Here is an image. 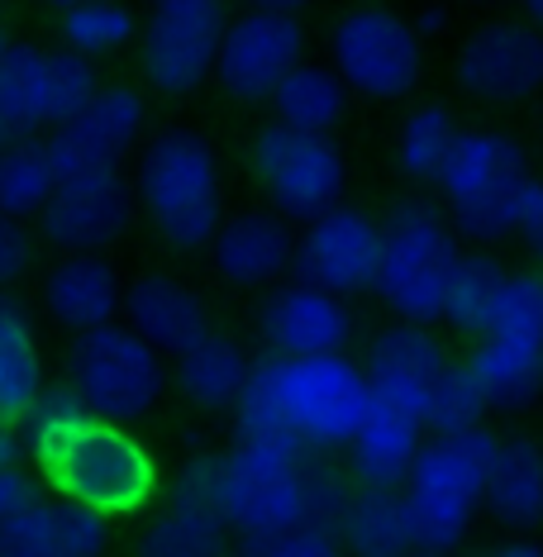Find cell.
I'll use <instances>...</instances> for the list:
<instances>
[{"label": "cell", "instance_id": "7a4b0ae2", "mask_svg": "<svg viewBox=\"0 0 543 557\" xmlns=\"http://www.w3.org/2000/svg\"><path fill=\"white\" fill-rule=\"evenodd\" d=\"M138 220L172 252H206L224 224V168L214 144L192 124H168L138 144L129 172Z\"/></svg>", "mask_w": 543, "mask_h": 557}, {"label": "cell", "instance_id": "8d00e7d4", "mask_svg": "<svg viewBox=\"0 0 543 557\" xmlns=\"http://www.w3.org/2000/svg\"><path fill=\"white\" fill-rule=\"evenodd\" d=\"M82 420H86V405L72 396V386H67V382L44 386V391H39V400H34L29 410H24V420L15 424V429H20V438H24V458L44 462L48 453H53L58 443L67 438Z\"/></svg>", "mask_w": 543, "mask_h": 557}, {"label": "cell", "instance_id": "bcb514c9", "mask_svg": "<svg viewBox=\"0 0 543 557\" xmlns=\"http://www.w3.org/2000/svg\"><path fill=\"white\" fill-rule=\"evenodd\" d=\"M520 10H525V24H534V29L543 34V0H520Z\"/></svg>", "mask_w": 543, "mask_h": 557}, {"label": "cell", "instance_id": "681fc988", "mask_svg": "<svg viewBox=\"0 0 543 557\" xmlns=\"http://www.w3.org/2000/svg\"><path fill=\"white\" fill-rule=\"evenodd\" d=\"M5 148H10V134H5V129H0V153H5Z\"/></svg>", "mask_w": 543, "mask_h": 557}, {"label": "cell", "instance_id": "7dc6e473", "mask_svg": "<svg viewBox=\"0 0 543 557\" xmlns=\"http://www.w3.org/2000/svg\"><path fill=\"white\" fill-rule=\"evenodd\" d=\"M48 5L58 10V15H67V10H77V5H86V0H48Z\"/></svg>", "mask_w": 543, "mask_h": 557}, {"label": "cell", "instance_id": "816d5d0a", "mask_svg": "<svg viewBox=\"0 0 543 557\" xmlns=\"http://www.w3.org/2000/svg\"><path fill=\"white\" fill-rule=\"evenodd\" d=\"M410 557H434V553H410Z\"/></svg>", "mask_w": 543, "mask_h": 557}, {"label": "cell", "instance_id": "603a6c76", "mask_svg": "<svg viewBox=\"0 0 543 557\" xmlns=\"http://www.w3.org/2000/svg\"><path fill=\"white\" fill-rule=\"evenodd\" d=\"M110 519L77 500L39 496L0 529V557H106Z\"/></svg>", "mask_w": 543, "mask_h": 557}, {"label": "cell", "instance_id": "f6af8a7d", "mask_svg": "<svg viewBox=\"0 0 543 557\" xmlns=\"http://www.w3.org/2000/svg\"><path fill=\"white\" fill-rule=\"evenodd\" d=\"M486 557H543L539 543H501L496 553H486Z\"/></svg>", "mask_w": 543, "mask_h": 557}, {"label": "cell", "instance_id": "5bb4252c", "mask_svg": "<svg viewBox=\"0 0 543 557\" xmlns=\"http://www.w3.org/2000/svg\"><path fill=\"white\" fill-rule=\"evenodd\" d=\"M144 138H148V96L134 82H100V91L86 100L77 115L58 124L53 134H44V148L62 182V176L124 168V158H134Z\"/></svg>", "mask_w": 543, "mask_h": 557}, {"label": "cell", "instance_id": "d4e9b609", "mask_svg": "<svg viewBox=\"0 0 543 557\" xmlns=\"http://www.w3.org/2000/svg\"><path fill=\"white\" fill-rule=\"evenodd\" d=\"M482 510L510 534H534L543 529V443L510 434L496 438V458L486 476Z\"/></svg>", "mask_w": 543, "mask_h": 557}, {"label": "cell", "instance_id": "60d3db41", "mask_svg": "<svg viewBox=\"0 0 543 557\" xmlns=\"http://www.w3.org/2000/svg\"><path fill=\"white\" fill-rule=\"evenodd\" d=\"M515 238L529 248V258H534V272L543 276V176L529 182V191L520 200V220H515Z\"/></svg>", "mask_w": 543, "mask_h": 557}, {"label": "cell", "instance_id": "2e32d148", "mask_svg": "<svg viewBox=\"0 0 543 557\" xmlns=\"http://www.w3.org/2000/svg\"><path fill=\"white\" fill-rule=\"evenodd\" d=\"M138 200L124 168L62 176L39 214V238L53 252H110L134 234Z\"/></svg>", "mask_w": 543, "mask_h": 557}, {"label": "cell", "instance_id": "6da1fadb", "mask_svg": "<svg viewBox=\"0 0 543 557\" xmlns=\"http://www.w3.org/2000/svg\"><path fill=\"white\" fill-rule=\"evenodd\" d=\"M368 405L372 386L348 352L262 358L234 405V438H292L306 453H344Z\"/></svg>", "mask_w": 543, "mask_h": 557}, {"label": "cell", "instance_id": "f35d334b", "mask_svg": "<svg viewBox=\"0 0 543 557\" xmlns=\"http://www.w3.org/2000/svg\"><path fill=\"white\" fill-rule=\"evenodd\" d=\"M34 268V234L29 224H15L0 214V290H10Z\"/></svg>", "mask_w": 543, "mask_h": 557}, {"label": "cell", "instance_id": "8fae6325", "mask_svg": "<svg viewBox=\"0 0 543 557\" xmlns=\"http://www.w3.org/2000/svg\"><path fill=\"white\" fill-rule=\"evenodd\" d=\"M100 91V72L91 58L67 48L10 44L0 58V129L10 138H44L67 124Z\"/></svg>", "mask_w": 543, "mask_h": 557}, {"label": "cell", "instance_id": "c3c4849f", "mask_svg": "<svg viewBox=\"0 0 543 557\" xmlns=\"http://www.w3.org/2000/svg\"><path fill=\"white\" fill-rule=\"evenodd\" d=\"M10 44H15V39H10V29H5V24H0V58L10 53Z\"/></svg>", "mask_w": 543, "mask_h": 557}, {"label": "cell", "instance_id": "1f68e13d", "mask_svg": "<svg viewBox=\"0 0 543 557\" xmlns=\"http://www.w3.org/2000/svg\"><path fill=\"white\" fill-rule=\"evenodd\" d=\"M230 553V529L210 505L168 500L144 524L134 543V557H224Z\"/></svg>", "mask_w": 543, "mask_h": 557}, {"label": "cell", "instance_id": "ba28073f", "mask_svg": "<svg viewBox=\"0 0 543 557\" xmlns=\"http://www.w3.org/2000/svg\"><path fill=\"white\" fill-rule=\"evenodd\" d=\"M330 67L358 100L400 106L424 82V34L406 10L358 0L338 10L330 24Z\"/></svg>", "mask_w": 543, "mask_h": 557}, {"label": "cell", "instance_id": "d6a6232c", "mask_svg": "<svg viewBox=\"0 0 543 557\" xmlns=\"http://www.w3.org/2000/svg\"><path fill=\"white\" fill-rule=\"evenodd\" d=\"M505 276H510V268H505L491 248H462L458 268H453V282H448V300H444V324L453 334H462V338L486 334Z\"/></svg>", "mask_w": 543, "mask_h": 557}, {"label": "cell", "instance_id": "d590c367", "mask_svg": "<svg viewBox=\"0 0 543 557\" xmlns=\"http://www.w3.org/2000/svg\"><path fill=\"white\" fill-rule=\"evenodd\" d=\"M486 396L482 386L472 382L467 362L448 358L444 376L434 382V396L424 405V434L429 438H444V434H467V429H482L486 424Z\"/></svg>", "mask_w": 543, "mask_h": 557}, {"label": "cell", "instance_id": "4dcf8cb0", "mask_svg": "<svg viewBox=\"0 0 543 557\" xmlns=\"http://www.w3.org/2000/svg\"><path fill=\"white\" fill-rule=\"evenodd\" d=\"M268 106L276 124H292V129H306V134H334L348 120L353 91L330 62L306 58L300 67L286 72V82L272 91Z\"/></svg>", "mask_w": 543, "mask_h": 557}, {"label": "cell", "instance_id": "44dd1931", "mask_svg": "<svg viewBox=\"0 0 543 557\" xmlns=\"http://www.w3.org/2000/svg\"><path fill=\"white\" fill-rule=\"evenodd\" d=\"M120 324H129L162 358H176L206 334H214L210 300L176 272H138L134 282H124Z\"/></svg>", "mask_w": 543, "mask_h": 557}, {"label": "cell", "instance_id": "e575fe53", "mask_svg": "<svg viewBox=\"0 0 543 557\" xmlns=\"http://www.w3.org/2000/svg\"><path fill=\"white\" fill-rule=\"evenodd\" d=\"M53 186L58 172L48 162L44 138H10V148L0 153V214L15 224L39 220Z\"/></svg>", "mask_w": 543, "mask_h": 557}, {"label": "cell", "instance_id": "7c38bea8", "mask_svg": "<svg viewBox=\"0 0 543 557\" xmlns=\"http://www.w3.org/2000/svg\"><path fill=\"white\" fill-rule=\"evenodd\" d=\"M230 10L224 0H158L138 29V77L162 100H192L214 82Z\"/></svg>", "mask_w": 543, "mask_h": 557}, {"label": "cell", "instance_id": "7bdbcfd3", "mask_svg": "<svg viewBox=\"0 0 543 557\" xmlns=\"http://www.w3.org/2000/svg\"><path fill=\"white\" fill-rule=\"evenodd\" d=\"M24 462V438L15 424H0V467H20Z\"/></svg>", "mask_w": 543, "mask_h": 557}, {"label": "cell", "instance_id": "277c9868", "mask_svg": "<svg viewBox=\"0 0 543 557\" xmlns=\"http://www.w3.org/2000/svg\"><path fill=\"white\" fill-rule=\"evenodd\" d=\"M39 467L44 481L53 486V496L77 500L100 519H124L148 510L162 486L158 458L148 453V443L134 429L91 420V414Z\"/></svg>", "mask_w": 543, "mask_h": 557}, {"label": "cell", "instance_id": "484cf974", "mask_svg": "<svg viewBox=\"0 0 543 557\" xmlns=\"http://www.w3.org/2000/svg\"><path fill=\"white\" fill-rule=\"evenodd\" d=\"M462 362L472 372V382L482 386L486 410L515 414L543 396V344L510 334H482Z\"/></svg>", "mask_w": 543, "mask_h": 557}, {"label": "cell", "instance_id": "ee69618b", "mask_svg": "<svg viewBox=\"0 0 543 557\" xmlns=\"http://www.w3.org/2000/svg\"><path fill=\"white\" fill-rule=\"evenodd\" d=\"M248 10H272V15H300V10H310L314 0H244Z\"/></svg>", "mask_w": 543, "mask_h": 557}, {"label": "cell", "instance_id": "9c48e42d", "mask_svg": "<svg viewBox=\"0 0 543 557\" xmlns=\"http://www.w3.org/2000/svg\"><path fill=\"white\" fill-rule=\"evenodd\" d=\"M62 382L72 386V396L86 405L91 420L129 429L162 405L172 386V367L129 324H106L72 338Z\"/></svg>", "mask_w": 543, "mask_h": 557}, {"label": "cell", "instance_id": "30bf717a", "mask_svg": "<svg viewBox=\"0 0 543 557\" xmlns=\"http://www.w3.org/2000/svg\"><path fill=\"white\" fill-rule=\"evenodd\" d=\"M248 172L268 210H276L286 224L320 220L334 206H344L348 191V158L338 138L306 134L276 120H268L248 138Z\"/></svg>", "mask_w": 543, "mask_h": 557}, {"label": "cell", "instance_id": "74e56055", "mask_svg": "<svg viewBox=\"0 0 543 557\" xmlns=\"http://www.w3.org/2000/svg\"><path fill=\"white\" fill-rule=\"evenodd\" d=\"M486 334H510V338L543 344V276L539 272H510L505 276Z\"/></svg>", "mask_w": 543, "mask_h": 557}, {"label": "cell", "instance_id": "83f0119b", "mask_svg": "<svg viewBox=\"0 0 543 557\" xmlns=\"http://www.w3.org/2000/svg\"><path fill=\"white\" fill-rule=\"evenodd\" d=\"M168 367H172V386L182 391V400H192L196 410H234L248 386V372H252L244 348H238L230 334H220V329L206 334L200 344H192L186 352H176Z\"/></svg>", "mask_w": 543, "mask_h": 557}, {"label": "cell", "instance_id": "4fadbf2b", "mask_svg": "<svg viewBox=\"0 0 543 557\" xmlns=\"http://www.w3.org/2000/svg\"><path fill=\"white\" fill-rule=\"evenodd\" d=\"M453 86L486 110H525L543 96V34L525 20H486L453 48Z\"/></svg>", "mask_w": 543, "mask_h": 557}, {"label": "cell", "instance_id": "52a82bcc", "mask_svg": "<svg viewBox=\"0 0 543 557\" xmlns=\"http://www.w3.org/2000/svg\"><path fill=\"white\" fill-rule=\"evenodd\" d=\"M491 458H496V434L486 424L467 429V434L424 438L406 476L415 553L448 557L453 548H462V539L472 534V519L482 515Z\"/></svg>", "mask_w": 543, "mask_h": 557}, {"label": "cell", "instance_id": "ffe728a7", "mask_svg": "<svg viewBox=\"0 0 543 557\" xmlns=\"http://www.w3.org/2000/svg\"><path fill=\"white\" fill-rule=\"evenodd\" d=\"M39 310L72 338L120 324L124 276L110 252H58L39 272Z\"/></svg>", "mask_w": 543, "mask_h": 557}, {"label": "cell", "instance_id": "ac0fdd59", "mask_svg": "<svg viewBox=\"0 0 543 557\" xmlns=\"http://www.w3.org/2000/svg\"><path fill=\"white\" fill-rule=\"evenodd\" d=\"M258 338L272 358H320V352H348L353 310L348 300L310 282H276L258 300Z\"/></svg>", "mask_w": 543, "mask_h": 557}, {"label": "cell", "instance_id": "f907efd6", "mask_svg": "<svg viewBox=\"0 0 543 557\" xmlns=\"http://www.w3.org/2000/svg\"><path fill=\"white\" fill-rule=\"evenodd\" d=\"M539 144H543V110H539Z\"/></svg>", "mask_w": 543, "mask_h": 557}, {"label": "cell", "instance_id": "7402d4cb", "mask_svg": "<svg viewBox=\"0 0 543 557\" xmlns=\"http://www.w3.org/2000/svg\"><path fill=\"white\" fill-rule=\"evenodd\" d=\"M210 268L234 290H272L292 272L296 230L276 210H238L210 238Z\"/></svg>", "mask_w": 543, "mask_h": 557}, {"label": "cell", "instance_id": "f546056e", "mask_svg": "<svg viewBox=\"0 0 543 557\" xmlns=\"http://www.w3.org/2000/svg\"><path fill=\"white\" fill-rule=\"evenodd\" d=\"M458 134H462V124L453 115L448 100H439V96L415 100L406 115H400L396 134H391V168H396V176L410 186L439 182V172H444Z\"/></svg>", "mask_w": 543, "mask_h": 557}, {"label": "cell", "instance_id": "db71d44e", "mask_svg": "<svg viewBox=\"0 0 543 557\" xmlns=\"http://www.w3.org/2000/svg\"><path fill=\"white\" fill-rule=\"evenodd\" d=\"M472 5H486V0H472Z\"/></svg>", "mask_w": 543, "mask_h": 557}, {"label": "cell", "instance_id": "5b68a950", "mask_svg": "<svg viewBox=\"0 0 543 557\" xmlns=\"http://www.w3.org/2000/svg\"><path fill=\"white\" fill-rule=\"evenodd\" d=\"M462 244L448 214L429 196H406L382 220V262H377V296L406 324H444V300Z\"/></svg>", "mask_w": 543, "mask_h": 557}, {"label": "cell", "instance_id": "836d02e7", "mask_svg": "<svg viewBox=\"0 0 543 557\" xmlns=\"http://www.w3.org/2000/svg\"><path fill=\"white\" fill-rule=\"evenodd\" d=\"M138 15L134 5H124V0H86V5L67 10V15H58V39L67 53L77 58H115L124 53L129 44H138Z\"/></svg>", "mask_w": 543, "mask_h": 557}, {"label": "cell", "instance_id": "f1b7e54d", "mask_svg": "<svg viewBox=\"0 0 543 557\" xmlns=\"http://www.w3.org/2000/svg\"><path fill=\"white\" fill-rule=\"evenodd\" d=\"M334 539H338V548H344V557H410L415 529H410L406 491L358 486L344 519H338Z\"/></svg>", "mask_w": 543, "mask_h": 557}, {"label": "cell", "instance_id": "9a60e30c", "mask_svg": "<svg viewBox=\"0 0 543 557\" xmlns=\"http://www.w3.org/2000/svg\"><path fill=\"white\" fill-rule=\"evenodd\" d=\"M306 24L300 15H272V10H244L224 24L220 58H214V86L238 106H268L286 72L306 62Z\"/></svg>", "mask_w": 543, "mask_h": 557}, {"label": "cell", "instance_id": "d6986e66", "mask_svg": "<svg viewBox=\"0 0 543 557\" xmlns=\"http://www.w3.org/2000/svg\"><path fill=\"white\" fill-rule=\"evenodd\" d=\"M444 367H448V352L434 338V329L406 324V320H391L386 329H377L368 352H362V376L372 386V400L396 405V410L415 414L420 424Z\"/></svg>", "mask_w": 543, "mask_h": 557}, {"label": "cell", "instance_id": "f5cc1de1", "mask_svg": "<svg viewBox=\"0 0 543 557\" xmlns=\"http://www.w3.org/2000/svg\"><path fill=\"white\" fill-rule=\"evenodd\" d=\"M5 5H10V0H0V10H5Z\"/></svg>", "mask_w": 543, "mask_h": 557}, {"label": "cell", "instance_id": "3957f363", "mask_svg": "<svg viewBox=\"0 0 543 557\" xmlns=\"http://www.w3.org/2000/svg\"><path fill=\"white\" fill-rule=\"evenodd\" d=\"M529 182H534V162H529L525 138L496 124H477L458 134L434 186L453 234L477 248H491L501 238H515Z\"/></svg>", "mask_w": 543, "mask_h": 557}, {"label": "cell", "instance_id": "ab89813d", "mask_svg": "<svg viewBox=\"0 0 543 557\" xmlns=\"http://www.w3.org/2000/svg\"><path fill=\"white\" fill-rule=\"evenodd\" d=\"M248 557H344V548L334 534H320V529H292V534L248 548Z\"/></svg>", "mask_w": 543, "mask_h": 557}, {"label": "cell", "instance_id": "cb8c5ba5", "mask_svg": "<svg viewBox=\"0 0 543 557\" xmlns=\"http://www.w3.org/2000/svg\"><path fill=\"white\" fill-rule=\"evenodd\" d=\"M424 424L415 414L396 410V405L372 400L362 414L358 434L344 448V467L353 476V486H372V491H406V476L415 458L424 448Z\"/></svg>", "mask_w": 543, "mask_h": 557}, {"label": "cell", "instance_id": "e0dca14e", "mask_svg": "<svg viewBox=\"0 0 543 557\" xmlns=\"http://www.w3.org/2000/svg\"><path fill=\"white\" fill-rule=\"evenodd\" d=\"M377 262H382V220L362 206H334L296 234L292 272L296 282L348 300L377 286Z\"/></svg>", "mask_w": 543, "mask_h": 557}, {"label": "cell", "instance_id": "4316f807", "mask_svg": "<svg viewBox=\"0 0 543 557\" xmlns=\"http://www.w3.org/2000/svg\"><path fill=\"white\" fill-rule=\"evenodd\" d=\"M48 386L34 310L15 290H0V424H20Z\"/></svg>", "mask_w": 543, "mask_h": 557}, {"label": "cell", "instance_id": "8992f818", "mask_svg": "<svg viewBox=\"0 0 543 557\" xmlns=\"http://www.w3.org/2000/svg\"><path fill=\"white\" fill-rule=\"evenodd\" d=\"M306 462L310 453L292 438H234L220 453L214 510L244 548L306 529Z\"/></svg>", "mask_w": 543, "mask_h": 557}, {"label": "cell", "instance_id": "11a10c76", "mask_svg": "<svg viewBox=\"0 0 543 557\" xmlns=\"http://www.w3.org/2000/svg\"><path fill=\"white\" fill-rule=\"evenodd\" d=\"M153 5H158V0H153Z\"/></svg>", "mask_w": 543, "mask_h": 557}, {"label": "cell", "instance_id": "b9f144b4", "mask_svg": "<svg viewBox=\"0 0 543 557\" xmlns=\"http://www.w3.org/2000/svg\"><path fill=\"white\" fill-rule=\"evenodd\" d=\"M34 500H39V481L24 472V462L20 467H0V529H5L20 510H29Z\"/></svg>", "mask_w": 543, "mask_h": 557}]
</instances>
